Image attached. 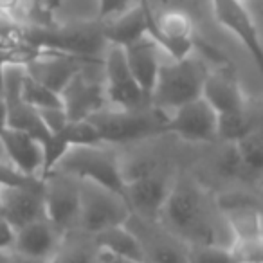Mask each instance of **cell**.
Listing matches in <instances>:
<instances>
[{"mask_svg":"<svg viewBox=\"0 0 263 263\" xmlns=\"http://www.w3.org/2000/svg\"><path fill=\"white\" fill-rule=\"evenodd\" d=\"M157 222L186 245H233V234L213 193L190 173L177 172Z\"/></svg>","mask_w":263,"mask_h":263,"instance_id":"6da1fadb","label":"cell"},{"mask_svg":"<svg viewBox=\"0 0 263 263\" xmlns=\"http://www.w3.org/2000/svg\"><path fill=\"white\" fill-rule=\"evenodd\" d=\"M211 69L208 58L200 54L197 47L184 58H166L148 96V105L170 116L179 106L200 98Z\"/></svg>","mask_w":263,"mask_h":263,"instance_id":"7a4b0ae2","label":"cell"},{"mask_svg":"<svg viewBox=\"0 0 263 263\" xmlns=\"http://www.w3.org/2000/svg\"><path fill=\"white\" fill-rule=\"evenodd\" d=\"M88 121L98 130L101 143L128 146L166 136L168 116L148 105L137 110L103 108L88 117Z\"/></svg>","mask_w":263,"mask_h":263,"instance_id":"3957f363","label":"cell"},{"mask_svg":"<svg viewBox=\"0 0 263 263\" xmlns=\"http://www.w3.org/2000/svg\"><path fill=\"white\" fill-rule=\"evenodd\" d=\"M51 172H60L78 180H90L114 191L123 193L121 175V150L112 144L72 146L56 161Z\"/></svg>","mask_w":263,"mask_h":263,"instance_id":"277c9868","label":"cell"},{"mask_svg":"<svg viewBox=\"0 0 263 263\" xmlns=\"http://www.w3.org/2000/svg\"><path fill=\"white\" fill-rule=\"evenodd\" d=\"M132 211L123 193L90 180H80V216L78 231L96 236L110 227L123 226Z\"/></svg>","mask_w":263,"mask_h":263,"instance_id":"5b68a950","label":"cell"},{"mask_svg":"<svg viewBox=\"0 0 263 263\" xmlns=\"http://www.w3.org/2000/svg\"><path fill=\"white\" fill-rule=\"evenodd\" d=\"M101 70L106 108L137 110L148 106V96L132 76L123 47L108 44L101 58Z\"/></svg>","mask_w":263,"mask_h":263,"instance_id":"8992f818","label":"cell"},{"mask_svg":"<svg viewBox=\"0 0 263 263\" xmlns=\"http://www.w3.org/2000/svg\"><path fill=\"white\" fill-rule=\"evenodd\" d=\"M60 99L69 121L88 119L106 108L101 60H85L81 69L62 88Z\"/></svg>","mask_w":263,"mask_h":263,"instance_id":"52a82bcc","label":"cell"},{"mask_svg":"<svg viewBox=\"0 0 263 263\" xmlns=\"http://www.w3.org/2000/svg\"><path fill=\"white\" fill-rule=\"evenodd\" d=\"M150 34L168 52L170 58H184L197 47L193 18L177 6L155 9L152 4Z\"/></svg>","mask_w":263,"mask_h":263,"instance_id":"ba28073f","label":"cell"},{"mask_svg":"<svg viewBox=\"0 0 263 263\" xmlns=\"http://www.w3.org/2000/svg\"><path fill=\"white\" fill-rule=\"evenodd\" d=\"M177 172L179 170L168 164L150 175L139 177V179H134L124 184L123 197L132 215L148 220V222H157L162 205H164L170 190L173 186Z\"/></svg>","mask_w":263,"mask_h":263,"instance_id":"9c48e42d","label":"cell"},{"mask_svg":"<svg viewBox=\"0 0 263 263\" xmlns=\"http://www.w3.org/2000/svg\"><path fill=\"white\" fill-rule=\"evenodd\" d=\"M45 218L63 234L78 227L80 216V180L60 172H49L42 179Z\"/></svg>","mask_w":263,"mask_h":263,"instance_id":"30bf717a","label":"cell"},{"mask_svg":"<svg viewBox=\"0 0 263 263\" xmlns=\"http://www.w3.org/2000/svg\"><path fill=\"white\" fill-rule=\"evenodd\" d=\"M216 132L218 114L204 98L193 99L173 110L166 123V136H175L177 139L191 144L216 143Z\"/></svg>","mask_w":263,"mask_h":263,"instance_id":"8fae6325","label":"cell"},{"mask_svg":"<svg viewBox=\"0 0 263 263\" xmlns=\"http://www.w3.org/2000/svg\"><path fill=\"white\" fill-rule=\"evenodd\" d=\"M0 218L13 229L45 218L44 186L40 182L0 184Z\"/></svg>","mask_w":263,"mask_h":263,"instance_id":"7c38bea8","label":"cell"},{"mask_svg":"<svg viewBox=\"0 0 263 263\" xmlns=\"http://www.w3.org/2000/svg\"><path fill=\"white\" fill-rule=\"evenodd\" d=\"M124 226L136 234L143 251V263H187V245L159 222L130 215Z\"/></svg>","mask_w":263,"mask_h":263,"instance_id":"4fadbf2b","label":"cell"},{"mask_svg":"<svg viewBox=\"0 0 263 263\" xmlns=\"http://www.w3.org/2000/svg\"><path fill=\"white\" fill-rule=\"evenodd\" d=\"M0 141L15 172L29 180L44 179V143L26 132L2 128Z\"/></svg>","mask_w":263,"mask_h":263,"instance_id":"5bb4252c","label":"cell"},{"mask_svg":"<svg viewBox=\"0 0 263 263\" xmlns=\"http://www.w3.org/2000/svg\"><path fill=\"white\" fill-rule=\"evenodd\" d=\"M211 9L216 22L243 44L254 62H261V38L251 9L236 0H211Z\"/></svg>","mask_w":263,"mask_h":263,"instance_id":"9a60e30c","label":"cell"},{"mask_svg":"<svg viewBox=\"0 0 263 263\" xmlns=\"http://www.w3.org/2000/svg\"><path fill=\"white\" fill-rule=\"evenodd\" d=\"M83 62L85 60L60 51H38L26 62V70L27 76L34 81L60 94L62 88L81 69Z\"/></svg>","mask_w":263,"mask_h":263,"instance_id":"2e32d148","label":"cell"},{"mask_svg":"<svg viewBox=\"0 0 263 263\" xmlns=\"http://www.w3.org/2000/svg\"><path fill=\"white\" fill-rule=\"evenodd\" d=\"M63 236L65 234L56 229L47 218H42L15 231L11 251L18 252L26 258L51 263L62 245Z\"/></svg>","mask_w":263,"mask_h":263,"instance_id":"e0dca14e","label":"cell"},{"mask_svg":"<svg viewBox=\"0 0 263 263\" xmlns=\"http://www.w3.org/2000/svg\"><path fill=\"white\" fill-rule=\"evenodd\" d=\"M123 51L132 76L136 78L141 90L150 96L155 80H157L159 69L164 63V60L170 58L168 52L157 44V40L150 33L141 36L139 40L124 45Z\"/></svg>","mask_w":263,"mask_h":263,"instance_id":"ac0fdd59","label":"cell"},{"mask_svg":"<svg viewBox=\"0 0 263 263\" xmlns=\"http://www.w3.org/2000/svg\"><path fill=\"white\" fill-rule=\"evenodd\" d=\"M200 98H204L218 116L243 108L249 101L238 78L229 69L220 65L209 70Z\"/></svg>","mask_w":263,"mask_h":263,"instance_id":"d6986e66","label":"cell"},{"mask_svg":"<svg viewBox=\"0 0 263 263\" xmlns=\"http://www.w3.org/2000/svg\"><path fill=\"white\" fill-rule=\"evenodd\" d=\"M150 16L152 4L144 6L139 2L116 18L101 22L105 40L112 45H119V47L139 40L141 36L150 33Z\"/></svg>","mask_w":263,"mask_h":263,"instance_id":"ffe728a7","label":"cell"},{"mask_svg":"<svg viewBox=\"0 0 263 263\" xmlns=\"http://www.w3.org/2000/svg\"><path fill=\"white\" fill-rule=\"evenodd\" d=\"M96 247L124 263H143V251L137 236L126 226H116L92 236Z\"/></svg>","mask_w":263,"mask_h":263,"instance_id":"44dd1931","label":"cell"},{"mask_svg":"<svg viewBox=\"0 0 263 263\" xmlns=\"http://www.w3.org/2000/svg\"><path fill=\"white\" fill-rule=\"evenodd\" d=\"M259 126V112L252 106L251 101L240 110L218 116V132H216V143H234L240 137Z\"/></svg>","mask_w":263,"mask_h":263,"instance_id":"7402d4cb","label":"cell"},{"mask_svg":"<svg viewBox=\"0 0 263 263\" xmlns=\"http://www.w3.org/2000/svg\"><path fill=\"white\" fill-rule=\"evenodd\" d=\"M51 263H103L101 252L88 234L74 229L62 240L58 252Z\"/></svg>","mask_w":263,"mask_h":263,"instance_id":"603a6c76","label":"cell"},{"mask_svg":"<svg viewBox=\"0 0 263 263\" xmlns=\"http://www.w3.org/2000/svg\"><path fill=\"white\" fill-rule=\"evenodd\" d=\"M234 240H263L261 205H240L222 211Z\"/></svg>","mask_w":263,"mask_h":263,"instance_id":"cb8c5ba5","label":"cell"},{"mask_svg":"<svg viewBox=\"0 0 263 263\" xmlns=\"http://www.w3.org/2000/svg\"><path fill=\"white\" fill-rule=\"evenodd\" d=\"M234 150H236L238 157L241 161L245 173H247L249 180L252 186L259 187V180H261V170H263V136L261 128L252 130L240 137L238 141L233 143Z\"/></svg>","mask_w":263,"mask_h":263,"instance_id":"d4e9b609","label":"cell"},{"mask_svg":"<svg viewBox=\"0 0 263 263\" xmlns=\"http://www.w3.org/2000/svg\"><path fill=\"white\" fill-rule=\"evenodd\" d=\"M6 106V126L11 130L26 132L31 136L38 137V139H47L49 134L45 132L44 124H42L38 112L29 106L26 101H22V98L11 99V101H4Z\"/></svg>","mask_w":263,"mask_h":263,"instance_id":"484cf974","label":"cell"},{"mask_svg":"<svg viewBox=\"0 0 263 263\" xmlns=\"http://www.w3.org/2000/svg\"><path fill=\"white\" fill-rule=\"evenodd\" d=\"M56 137L58 141H62L67 148L72 146H90V144H101L98 130L94 128V124L88 119L81 121H69L67 126L60 132Z\"/></svg>","mask_w":263,"mask_h":263,"instance_id":"4316f807","label":"cell"},{"mask_svg":"<svg viewBox=\"0 0 263 263\" xmlns=\"http://www.w3.org/2000/svg\"><path fill=\"white\" fill-rule=\"evenodd\" d=\"M22 101H26L29 106H33L34 110L47 108V106H58L62 105L60 94L51 88H47L45 85L34 81L33 78L26 76L22 85Z\"/></svg>","mask_w":263,"mask_h":263,"instance_id":"83f0119b","label":"cell"},{"mask_svg":"<svg viewBox=\"0 0 263 263\" xmlns=\"http://www.w3.org/2000/svg\"><path fill=\"white\" fill-rule=\"evenodd\" d=\"M0 47L6 51L31 49L26 47V26L6 11H0Z\"/></svg>","mask_w":263,"mask_h":263,"instance_id":"f1b7e54d","label":"cell"},{"mask_svg":"<svg viewBox=\"0 0 263 263\" xmlns=\"http://www.w3.org/2000/svg\"><path fill=\"white\" fill-rule=\"evenodd\" d=\"M187 263H234L231 247L213 243L187 245Z\"/></svg>","mask_w":263,"mask_h":263,"instance_id":"f546056e","label":"cell"},{"mask_svg":"<svg viewBox=\"0 0 263 263\" xmlns=\"http://www.w3.org/2000/svg\"><path fill=\"white\" fill-rule=\"evenodd\" d=\"M231 252L234 263H263V240H234Z\"/></svg>","mask_w":263,"mask_h":263,"instance_id":"4dcf8cb0","label":"cell"},{"mask_svg":"<svg viewBox=\"0 0 263 263\" xmlns=\"http://www.w3.org/2000/svg\"><path fill=\"white\" fill-rule=\"evenodd\" d=\"M36 112L49 136H58L60 132L67 126V123H69V117H67L62 105L47 106V108H40V110H36Z\"/></svg>","mask_w":263,"mask_h":263,"instance_id":"1f68e13d","label":"cell"},{"mask_svg":"<svg viewBox=\"0 0 263 263\" xmlns=\"http://www.w3.org/2000/svg\"><path fill=\"white\" fill-rule=\"evenodd\" d=\"M99 2V22H106L121 13L128 11L136 4H139V0H98Z\"/></svg>","mask_w":263,"mask_h":263,"instance_id":"d6a6232c","label":"cell"},{"mask_svg":"<svg viewBox=\"0 0 263 263\" xmlns=\"http://www.w3.org/2000/svg\"><path fill=\"white\" fill-rule=\"evenodd\" d=\"M0 263H45V261H38V259L33 258H26V256L18 254L15 251H4L0 252Z\"/></svg>","mask_w":263,"mask_h":263,"instance_id":"836d02e7","label":"cell"},{"mask_svg":"<svg viewBox=\"0 0 263 263\" xmlns=\"http://www.w3.org/2000/svg\"><path fill=\"white\" fill-rule=\"evenodd\" d=\"M6 126V106H4V101L0 98V130Z\"/></svg>","mask_w":263,"mask_h":263,"instance_id":"e575fe53","label":"cell"},{"mask_svg":"<svg viewBox=\"0 0 263 263\" xmlns=\"http://www.w3.org/2000/svg\"><path fill=\"white\" fill-rule=\"evenodd\" d=\"M236 2H240L241 6H245V8L249 9V6H251V4H254L256 0H236Z\"/></svg>","mask_w":263,"mask_h":263,"instance_id":"d590c367","label":"cell"},{"mask_svg":"<svg viewBox=\"0 0 263 263\" xmlns=\"http://www.w3.org/2000/svg\"><path fill=\"white\" fill-rule=\"evenodd\" d=\"M141 4H144V6H150V4H154V0H139Z\"/></svg>","mask_w":263,"mask_h":263,"instance_id":"8d00e7d4","label":"cell"}]
</instances>
